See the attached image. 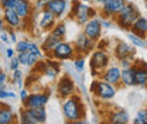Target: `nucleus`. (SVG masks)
<instances>
[{"label": "nucleus", "mask_w": 147, "mask_h": 124, "mask_svg": "<svg viewBox=\"0 0 147 124\" xmlns=\"http://www.w3.org/2000/svg\"><path fill=\"white\" fill-rule=\"evenodd\" d=\"M48 1L50 0H34V3H33V6H34V10H44V9H47V4H48Z\"/></svg>", "instance_id": "2f4dec72"}, {"label": "nucleus", "mask_w": 147, "mask_h": 124, "mask_svg": "<svg viewBox=\"0 0 147 124\" xmlns=\"http://www.w3.org/2000/svg\"><path fill=\"white\" fill-rule=\"evenodd\" d=\"M134 124H147V109H142L140 111H137L136 117L133 119Z\"/></svg>", "instance_id": "bb28decb"}, {"label": "nucleus", "mask_w": 147, "mask_h": 124, "mask_svg": "<svg viewBox=\"0 0 147 124\" xmlns=\"http://www.w3.org/2000/svg\"><path fill=\"white\" fill-rule=\"evenodd\" d=\"M13 82L16 83V82H18V88H21V71L20 69H16V71H13Z\"/></svg>", "instance_id": "72a5a7b5"}, {"label": "nucleus", "mask_w": 147, "mask_h": 124, "mask_svg": "<svg viewBox=\"0 0 147 124\" xmlns=\"http://www.w3.org/2000/svg\"><path fill=\"white\" fill-rule=\"evenodd\" d=\"M28 44H30V41L28 40H20L16 42V52L17 54H21V52H26L27 50H28Z\"/></svg>", "instance_id": "c756f323"}, {"label": "nucleus", "mask_w": 147, "mask_h": 124, "mask_svg": "<svg viewBox=\"0 0 147 124\" xmlns=\"http://www.w3.org/2000/svg\"><path fill=\"white\" fill-rule=\"evenodd\" d=\"M146 30H147V20L144 17H142V16H139V17L136 18V21L130 27V31L133 34L142 37L143 40L146 38Z\"/></svg>", "instance_id": "aec40b11"}, {"label": "nucleus", "mask_w": 147, "mask_h": 124, "mask_svg": "<svg viewBox=\"0 0 147 124\" xmlns=\"http://www.w3.org/2000/svg\"><path fill=\"white\" fill-rule=\"evenodd\" d=\"M102 21L96 17H92L91 20H88V23H85V28H84V33L89 37L91 40H93L95 42L99 40L100 33H102Z\"/></svg>", "instance_id": "0eeeda50"}, {"label": "nucleus", "mask_w": 147, "mask_h": 124, "mask_svg": "<svg viewBox=\"0 0 147 124\" xmlns=\"http://www.w3.org/2000/svg\"><path fill=\"white\" fill-rule=\"evenodd\" d=\"M74 54H75V48H74L69 42L62 41V42H59V44L57 45V48H55L50 55H51L54 59H58V61H65V59L72 58Z\"/></svg>", "instance_id": "423d86ee"}, {"label": "nucleus", "mask_w": 147, "mask_h": 124, "mask_svg": "<svg viewBox=\"0 0 147 124\" xmlns=\"http://www.w3.org/2000/svg\"><path fill=\"white\" fill-rule=\"evenodd\" d=\"M134 83H136V86H146L147 85V66L144 65L136 66Z\"/></svg>", "instance_id": "b1692460"}, {"label": "nucleus", "mask_w": 147, "mask_h": 124, "mask_svg": "<svg viewBox=\"0 0 147 124\" xmlns=\"http://www.w3.org/2000/svg\"><path fill=\"white\" fill-rule=\"evenodd\" d=\"M16 120V114L9 105H3L0 107V124H10Z\"/></svg>", "instance_id": "4be33fe9"}, {"label": "nucleus", "mask_w": 147, "mask_h": 124, "mask_svg": "<svg viewBox=\"0 0 147 124\" xmlns=\"http://www.w3.org/2000/svg\"><path fill=\"white\" fill-rule=\"evenodd\" d=\"M126 0H108L102 4V16L103 17H116L123 7L126 6Z\"/></svg>", "instance_id": "39448f33"}, {"label": "nucleus", "mask_w": 147, "mask_h": 124, "mask_svg": "<svg viewBox=\"0 0 147 124\" xmlns=\"http://www.w3.org/2000/svg\"><path fill=\"white\" fill-rule=\"evenodd\" d=\"M133 64H131V59L130 58H123V59H120V68L122 69H125V68H129V66H131Z\"/></svg>", "instance_id": "e433bc0d"}, {"label": "nucleus", "mask_w": 147, "mask_h": 124, "mask_svg": "<svg viewBox=\"0 0 147 124\" xmlns=\"http://www.w3.org/2000/svg\"><path fill=\"white\" fill-rule=\"evenodd\" d=\"M92 1H95V3H98V4H103V3H106L108 0H92Z\"/></svg>", "instance_id": "c03bdc74"}, {"label": "nucleus", "mask_w": 147, "mask_h": 124, "mask_svg": "<svg viewBox=\"0 0 147 124\" xmlns=\"http://www.w3.org/2000/svg\"><path fill=\"white\" fill-rule=\"evenodd\" d=\"M9 36H10V40H11V42H17V37H16V33H14V30L13 28H10L9 30Z\"/></svg>", "instance_id": "a19ab883"}, {"label": "nucleus", "mask_w": 147, "mask_h": 124, "mask_svg": "<svg viewBox=\"0 0 147 124\" xmlns=\"http://www.w3.org/2000/svg\"><path fill=\"white\" fill-rule=\"evenodd\" d=\"M17 56H18L20 64H21V65H24V66H28V68L34 66L37 62L41 59L38 55H36V54L31 52V51H26V52L17 54Z\"/></svg>", "instance_id": "412c9836"}, {"label": "nucleus", "mask_w": 147, "mask_h": 124, "mask_svg": "<svg viewBox=\"0 0 147 124\" xmlns=\"http://www.w3.org/2000/svg\"><path fill=\"white\" fill-rule=\"evenodd\" d=\"M74 90H75L74 80L68 75H64L58 82V95L61 97H69V96H72Z\"/></svg>", "instance_id": "9d476101"}, {"label": "nucleus", "mask_w": 147, "mask_h": 124, "mask_svg": "<svg viewBox=\"0 0 147 124\" xmlns=\"http://www.w3.org/2000/svg\"><path fill=\"white\" fill-rule=\"evenodd\" d=\"M62 111H64V116L68 121H72L76 123L79 119L84 117L85 114V109L84 105L81 102V99L78 96H71L68 97L64 103H62Z\"/></svg>", "instance_id": "f257e3e1"}, {"label": "nucleus", "mask_w": 147, "mask_h": 124, "mask_svg": "<svg viewBox=\"0 0 147 124\" xmlns=\"http://www.w3.org/2000/svg\"><path fill=\"white\" fill-rule=\"evenodd\" d=\"M51 33H54L55 36H59L64 38L65 34H67V25L64 23H58V24H55V27L51 30Z\"/></svg>", "instance_id": "cd10ccee"}, {"label": "nucleus", "mask_w": 147, "mask_h": 124, "mask_svg": "<svg viewBox=\"0 0 147 124\" xmlns=\"http://www.w3.org/2000/svg\"><path fill=\"white\" fill-rule=\"evenodd\" d=\"M50 100V96L47 93H31L28 95L27 100L23 103L26 109H31V107H40L45 106Z\"/></svg>", "instance_id": "9b49d317"}, {"label": "nucleus", "mask_w": 147, "mask_h": 124, "mask_svg": "<svg viewBox=\"0 0 147 124\" xmlns=\"http://www.w3.org/2000/svg\"><path fill=\"white\" fill-rule=\"evenodd\" d=\"M16 95L13 93V92H9V90H6L4 88L0 89V99H7V97H14Z\"/></svg>", "instance_id": "f704fd0d"}, {"label": "nucleus", "mask_w": 147, "mask_h": 124, "mask_svg": "<svg viewBox=\"0 0 147 124\" xmlns=\"http://www.w3.org/2000/svg\"><path fill=\"white\" fill-rule=\"evenodd\" d=\"M59 42H62V37L55 36L54 33H50L48 36L44 38V41H42V44H41V50H42V52L50 55V54L57 48V45H58Z\"/></svg>", "instance_id": "4468645a"}, {"label": "nucleus", "mask_w": 147, "mask_h": 124, "mask_svg": "<svg viewBox=\"0 0 147 124\" xmlns=\"http://www.w3.org/2000/svg\"><path fill=\"white\" fill-rule=\"evenodd\" d=\"M55 16L48 10V9H44L41 10V18H40V28L44 30V31H50L55 27Z\"/></svg>", "instance_id": "ddd939ff"}, {"label": "nucleus", "mask_w": 147, "mask_h": 124, "mask_svg": "<svg viewBox=\"0 0 147 124\" xmlns=\"http://www.w3.org/2000/svg\"><path fill=\"white\" fill-rule=\"evenodd\" d=\"M47 9L54 14L57 18L62 17V14L67 10V0H50L47 4Z\"/></svg>", "instance_id": "6ab92c4d"}, {"label": "nucleus", "mask_w": 147, "mask_h": 124, "mask_svg": "<svg viewBox=\"0 0 147 124\" xmlns=\"http://www.w3.org/2000/svg\"><path fill=\"white\" fill-rule=\"evenodd\" d=\"M93 47H95V41L91 40L85 33L79 34L78 38H76V41H75V50L81 55H85V54H88L89 51H92Z\"/></svg>", "instance_id": "1a4fd4ad"}, {"label": "nucleus", "mask_w": 147, "mask_h": 124, "mask_svg": "<svg viewBox=\"0 0 147 124\" xmlns=\"http://www.w3.org/2000/svg\"><path fill=\"white\" fill-rule=\"evenodd\" d=\"M16 3H17V0H1L0 1V6H1L3 10L4 9H14L16 7Z\"/></svg>", "instance_id": "473e14b6"}, {"label": "nucleus", "mask_w": 147, "mask_h": 124, "mask_svg": "<svg viewBox=\"0 0 147 124\" xmlns=\"http://www.w3.org/2000/svg\"><path fill=\"white\" fill-rule=\"evenodd\" d=\"M26 110L28 111V116L31 119V124H40V123H45L47 121V111H45V107L44 106L31 107V109H26Z\"/></svg>", "instance_id": "f3484780"}, {"label": "nucleus", "mask_w": 147, "mask_h": 124, "mask_svg": "<svg viewBox=\"0 0 147 124\" xmlns=\"http://www.w3.org/2000/svg\"><path fill=\"white\" fill-rule=\"evenodd\" d=\"M1 106H3V105H0V107H1Z\"/></svg>", "instance_id": "de8ad7c7"}, {"label": "nucleus", "mask_w": 147, "mask_h": 124, "mask_svg": "<svg viewBox=\"0 0 147 124\" xmlns=\"http://www.w3.org/2000/svg\"><path fill=\"white\" fill-rule=\"evenodd\" d=\"M102 25L103 27H110V21H102Z\"/></svg>", "instance_id": "a18cd8bd"}, {"label": "nucleus", "mask_w": 147, "mask_h": 124, "mask_svg": "<svg viewBox=\"0 0 147 124\" xmlns=\"http://www.w3.org/2000/svg\"><path fill=\"white\" fill-rule=\"evenodd\" d=\"M129 40H130V42L134 45V47H147V44L143 41V38L142 37H139V36H136V34H129Z\"/></svg>", "instance_id": "c85d7f7f"}, {"label": "nucleus", "mask_w": 147, "mask_h": 124, "mask_svg": "<svg viewBox=\"0 0 147 124\" xmlns=\"http://www.w3.org/2000/svg\"><path fill=\"white\" fill-rule=\"evenodd\" d=\"M4 24H6V21H4V18L3 16H0V33L4 30Z\"/></svg>", "instance_id": "37998d69"}, {"label": "nucleus", "mask_w": 147, "mask_h": 124, "mask_svg": "<svg viewBox=\"0 0 147 124\" xmlns=\"http://www.w3.org/2000/svg\"><path fill=\"white\" fill-rule=\"evenodd\" d=\"M102 79L106 80L108 83L112 85H117L122 79V68L119 66H110L108 69H105L102 73Z\"/></svg>", "instance_id": "2eb2a0df"}, {"label": "nucleus", "mask_w": 147, "mask_h": 124, "mask_svg": "<svg viewBox=\"0 0 147 124\" xmlns=\"http://www.w3.org/2000/svg\"><path fill=\"white\" fill-rule=\"evenodd\" d=\"M146 38H147V30H146Z\"/></svg>", "instance_id": "49530a36"}, {"label": "nucleus", "mask_w": 147, "mask_h": 124, "mask_svg": "<svg viewBox=\"0 0 147 124\" xmlns=\"http://www.w3.org/2000/svg\"><path fill=\"white\" fill-rule=\"evenodd\" d=\"M0 38H1V41L4 42V44H9V42H11V40H10V36H9V31H1V36H0Z\"/></svg>", "instance_id": "4c0bfd02"}, {"label": "nucleus", "mask_w": 147, "mask_h": 124, "mask_svg": "<svg viewBox=\"0 0 147 124\" xmlns=\"http://www.w3.org/2000/svg\"><path fill=\"white\" fill-rule=\"evenodd\" d=\"M72 11L76 21L79 24H84V25H85V23H88L89 18L95 16V10L92 7L84 4V3H79V1L75 3V7H72Z\"/></svg>", "instance_id": "20e7f679"}, {"label": "nucleus", "mask_w": 147, "mask_h": 124, "mask_svg": "<svg viewBox=\"0 0 147 124\" xmlns=\"http://www.w3.org/2000/svg\"><path fill=\"white\" fill-rule=\"evenodd\" d=\"M6 80H7V75H6L4 72H0V89L4 88V83H6Z\"/></svg>", "instance_id": "58836bf2"}, {"label": "nucleus", "mask_w": 147, "mask_h": 124, "mask_svg": "<svg viewBox=\"0 0 147 124\" xmlns=\"http://www.w3.org/2000/svg\"><path fill=\"white\" fill-rule=\"evenodd\" d=\"M33 9H34V6H33V3L30 0H17L16 7H14V10L17 11V14L23 20H27L31 16Z\"/></svg>", "instance_id": "a211bd4d"}, {"label": "nucleus", "mask_w": 147, "mask_h": 124, "mask_svg": "<svg viewBox=\"0 0 147 124\" xmlns=\"http://www.w3.org/2000/svg\"><path fill=\"white\" fill-rule=\"evenodd\" d=\"M0 1H1V0H0Z\"/></svg>", "instance_id": "09e8293b"}, {"label": "nucleus", "mask_w": 147, "mask_h": 124, "mask_svg": "<svg viewBox=\"0 0 147 124\" xmlns=\"http://www.w3.org/2000/svg\"><path fill=\"white\" fill-rule=\"evenodd\" d=\"M92 92L95 93L96 97L100 100H110L116 95V89L112 83H108L106 80H96L92 83Z\"/></svg>", "instance_id": "7ed1b4c3"}, {"label": "nucleus", "mask_w": 147, "mask_h": 124, "mask_svg": "<svg viewBox=\"0 0 147 124\" xmlns=\"http://www.w3.org/2000/svg\"><path fill=\"white\" fill-rule=\"evenodd\" d=\"M140 16L139 9L133 4V3H126V6L123 7V10L116 16L117 24L123 28V30H130L131 24L136 21V18Z\"/></svg>", "instance_id": "f03ea898"}, {"label": "nucleus", "mask_w": 147, "mask_h": 124, "mask_svg": "<svg viewBox=\"0 0 147 124\" xmlns=\"http://www.w3.org/2000/svg\"><path fill=\"white\" fill-rule=\"evenodd\" d=\"M3 18H4L6 24H7L10 28H20V27H21V23L24 21V20L17 14V11H16L14 9H4V10H3Z\"/></svg>", "instance_id": "f8f14e48"}, {"label": "nucleus", "mask_w": 147, "mask_h": 124, "mask_svg": "<svg viewBox=\"0 0 147 124\" xmlns=\"http://www.w3.org/2000/svg\"><path fill=\"white\" fill-rule=\"evenodd\" d=\"M134 72H136V66L134 65H131V66H129V68H125V69H122V83L125 85V86H136V83H134Z\"/></svg>", "instance_id": "5701e85b"}, {"label": "nucleus", "mask_w": 147, "mask_h": 124, "mask_svg": "<svg viewBox=\"0 0 147 124\" xmlns=\"http://www.w3.org/2000/svg\"><path fill=\"white\" fill-rule=\"evenodd\" d=\"M27 97H28V92H27L26 89H21V92H20V99H21V102L24 103V102L27 100Z\"/></svg>", "instance_id": "ea45409f"}, {"label": "nucleus", "mask_w": 147, "mask_h": 124, "mask_svg": "<svg viewBox=\"0 0 147 124\" xmlns=\"http://www.w3.org/2000/svg\"><path fill=\"white\" fill-rule=\"evenodd\" d=\"M42 73H44L47 78H50V79H55V78H57V73H58V65L55 64L54 61L45 64L44 68H42Z\"/></svg>", "instance_id": "a878e982"}, {"label": "nucleus", "mask_w": 147, "mask_h": 124, "mask_svg": "<svg viewBox=\"0 0 147 124\" xmlns=\"http://www.w3.org/2000/svg\"><path fill=\"white\" fill-rule=\"evenodd\" d=\"M14 51H16V50H13V48H7V50H6V55H7V58H10V59H11V58L14 56Z\"/></svg>", "instance_id": "79ce46f5"}, {"label": "nucleus", "mask_w": 147, "mask_h": 124, "mask_svg": "<svg viewBox=\"0 0 147 124\" xmlns=\"http://www.w3.org/2000/svg\"><path fill=\"white\" fill-rule=\"evenodd\" d=\"M74 65H75V68H76L78 71L81 72L82 69H84V66H85V58H84L82 55L74 58Z\"/></svg>", "instance_id": "7c9ffc66"}, {"label": "nucleus", "mask_w": 147, "mask_h": 124, "mask_svg": "<svg viewBox=\"0 0 147 124\" xmlns=\"http://www.w3.org/2000/svg\"><path fill=\"white\" fill-rule=\"evenodd\" d=\"M109 121L115 124H126L129 123V114L125 110H117L113 114H110Z\"/></svg>", "instance_id": "393cba45"}, {"label": "nucleus", "mask_w": 147, "mask_h": 124, "mask_svg": "<svg viewBox=\"0 0 147 124\" xmlns=\"http://www.w3.org/2000/svg\"><path fill=\"white\" fill-rule=\"evenodd\" d=\"M136 54V48L134 45H130L127 42H117V45L115 47V55L116 58L119 59H123V58H130Z\"/></svg>", "instance_id": "dca6fc26"}, {"label": "nucleus", "mask_w": 147, "mask_h": 124, "mask_svg": "<svg viewBox=\"0 0 147 124\" xmlns=\"http://www.w3.org/2000/svg\"><path fill=\"white\" fill-rule=\"evenodd\" d=\"M146 86H147V85H146Z\"/></svg>", "instance_id": "8fccbe9b"}, {"label": "nucleus", "mask_w": 147, "mask_h": 124, "mask_svg": "<svg viewBox=\"0 0 147 124\" xmlns=\"http://www.w3.org/2000/svg\"><path fill=\"white\" fill-rule=\"evenodd\" d=\"M108 64H109V55H108V52L99 50V51H95L92 54V58H91L92 71H95V68H96V71H102V69H105L108 66Z\"/></svg>", "instance_id": "6e6552de"}, {"label": "nucleus", "mask_w": 147, "mask_h": 124, "mask_svg": "<svg viewBox=\"0 0 147 124\" xmlns=\"http://www.w3.org/2000/svg\"><path fill=\"white\" fill-rule=\"evenodd\" d=\"M20 65H21V64H20V61H18V56H13L11 61H10V69H11V71H16V69H18Z\"/></svg>", "instance_id": "c9c22d12"}]
</instances>
